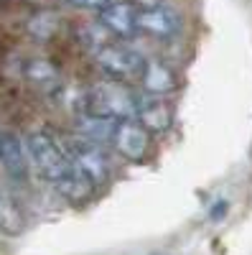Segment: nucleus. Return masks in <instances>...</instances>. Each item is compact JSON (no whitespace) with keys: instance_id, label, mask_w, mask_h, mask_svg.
<instances>
[{"instance_id":"f257e3e1","label":"nucleus","mask_w":252,"mask_h":255,"mask_svg":"<svg viewBox=\"0 0 252 255\" xmlns=\"http://www.w3.org/2000/svg\"><path fill=\"white\" fill-rule=\"evenodd\" d=\"M138 100L140 95H135L125 82L107 77L82 95V113L107 120H130L138 115Z\"/></svg>"},{"instance_id":"f03ea898","label":"nucleus","mask_w":252,"mask_h":255,"mask_svg":"<svg viewBox=\"0 0 252 255\" xmlns=\"http://www.w3.org/2000/svg\"><path fill=\"white\" fill-rule=\"evenodd\" d=\"M26 148H28L31 168L38 174V179H44L54 189L61 181L69 179L72 161H69V153H67V145L59 143L51 133H46V130L31 133L26 138Z\"/></svg>"},{"instance_id":"7ed1b4c3","label":"nucleus","mask_w":252,"mask_h":255,"mask_svg":"<svg viewBox=\"0 0 252 255\" xmlns=\"http://www.w3.org/2000/svg\"><path fill=\"white\" fill-rule=\"evenodd\" d=\"M97 67L107 74L110 79H135V77H143L145 72V59L140 51H135L133 46H128L125 41H104L102 46H97L92 51Z\"/></svg>"},{"instance_id":"20e7f679","label":"nucleus","mask_w":252,"mask_h":255,"mask_svg":"<svg viewBox=\"0 0 252 255\" xmlns=\"http://www.w3.org/2000/svg\"><path fill=\"white\" fill-rule=\"evenodd\" d=\"M67 145V153H69V161H72V168L77 174H82L87 181H92L97 189L107 181L110 176V163H107V156H104V148L97 145V143H89L84 138H74Z\"/></svg>"},{"instance_id":"39448f33","label":"nucleus","mask_w":252,"mask_h":255,"mask_svg":"<svg viewBox=\"0 0 252 255\" xmlns=\"http://www.w3.org/2000/svg\"><path fill=\"white\" fill-rule=\"evenodd\" d=\"M151 130L138 118L117 120L112 133V148L128 161H143L151 151Z\"/></svg>"},{"instance_id":"423d86ee","label":"nucleus","mask_w":252,"mask_h":255,"mask_svg":"<svg viewBox=\"0 0 252 255\" xmlns=\"http://www.w3.org/2000/svg\"><path fill=\"white\" fill-rule=\"evenodd\" d=\"M99 13V26L117 41H130L135 38L138 31V8L128 0H112L110 5H104Z\"/></svg>"},{"instance_id":"0eeeda50","label":"nucleus","mask_w":252,"mask_h":255,"mask_svg":"<svg viewBox=\"0 0 252 255\" xmlns=\"http://www.w3.org/2000/svg\"><path fill=\"white\" fill-rule=\"evenodd\" d=\"M138 31L148 33L153 38H161V41L176 38L181 33V15L168 5L138 10Z\"/></svg>"},{"instance_id":"6e6552de","label":"nucleus","mask_w":252,"mask_h":255,"mask_svg":"<svg viewBox=\"0 0 252 255\" xmlns=\"http://www.w3.org/2000/svg\"><path fill=\"white\" fill-rule=\"evenodd\" d=\"M0 166H3V171L15 181H23L28 176V168H31L28 148L20 143V138L15 133L0 135Z\"/></svg>"},{"instance_id":"1a4fd4ad","label":"nucleus","mask_w":252,"mask_h":255,"mask_svg":"<svg viewBox=\"0 0 252 255\" xmlns=\"http://www.w3.org/2000/svg\"><path fill=\"white\" fill-rule=\"evenodd\" d=\"M153 135L158 133H166L168 128H171V120H173V110L171 105L166 102V97L161 95H140L138 100V115H135Z\"/></svg>"},{"instance_id":"9d476101","label":"nucleus","mask_w":252,"mask_h":255,"mask_svg":"<svg viewBox=\"0 0 252 255\" xmlns=\"http://www.w3.org/2000/svg\"><path fill=\"white\" fill-rule=\"evenodd\" d=\"M143 84H145V92L148 95H161L166 97L176 87V74L173 69L163 61H148L145 64V72H143Z\"/></svg>"},{"instance_id":"9b49d317","label":"nucleus","mask_w":252,"mask_h":255,"mask_svg":"<svg viewBox=\"0 0 252 255\" xmlns=\"http://www.w3.org/2000/svg\"><path fill=\"white\" fill-rule=\"evenodd\" d=\"M23 74H26L28 82H33L36 87L44 90V92H54L61 84V74L49 59H31L23 67Z\"/></svg>"},{"instance_id":"f8f14e48","label":"nucleus","mask_w":252,"mask_h":255,"mask_svg":"<svg viewBox=\"0 0 252 255\" xmlns=\"http://www.w3.org/2000/svg\"><path fill=\"white\" fill-rule=\"evenodd\" d=\"M23 227H26V220L18 202L0 189V230L5 235H18V232H23Z\"/></svg>"},{"instance_id":"ddd939ff","label":"nucleus","mask_w":252,"mask_h":255,"mask_svg":"<svg viewBox=\"0 0 252 255\" xmlns=\"http://www.w3.org/2000/svg\"><path fill=\"white\" fill-rule=\"evenodd\" d=\"M56 26H59V18H56L51 10H44V13H38V15L31 20L28 31H31L36 38H51V36L56 33Z\"/></svg>"},{"instance_id":"4468645a","label":"nucleus","mask_w":252,"mask_h":255,"mask_svg":"<svg viewBox=\"0 0 252 255\" xmlns=\"http://www.w3.org/2000/svg\"><path fill=\"white\" fill-rule=\"evenodd\" d=\"M69 5L82 8V10H102L104 5H110L112 0H67Z\"/></svg>"},{"instance_id":"2eb2a0df","label":"nucleus","mask_w":252,"mask_h":255,"mask_svg":"<svg viewBox=\"0 0 252 255\" xmlns=\"http://www.w3.org/2000/svg\"><path fill=\"white\" fill-rule=\"evenodd\" d=\"M128 3H133L138 10H148V8H158V5H163V0H128Z\"/></svg>"},{"instance_id":"dca6fc26","label":"nucleus","mask_w":252,"mask_h":255,"mask_svg":"<svg viewBox=\"0 0 252 255\" xmlns=\"http://www.w3.org/2000/svg\"><path fill=\"white\" fill-rule=\"evenodd\" d=\"M224 209H227V204H224V202H222V204H217V207L212 209V217H214V220H219V215H222Z\"/></svg>"},{"instance_id":"f3484780","label":"nucleus","mask_w":252,"mask_h":255,"mask_svg":"<svg viewBox=\"0 0 252 255\" xmlns=\"http://www.w3.org/2000/svg\"><path fill=\"white\" fill-rule=\"evenodd\" d=\"M0 135H3V133H0Z\"/></svg>"}]
</instances>
